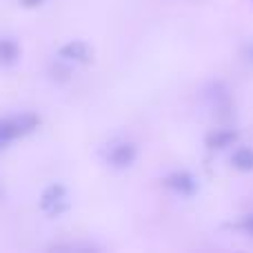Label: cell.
Wrapping results in <instances>:
<instances>
[{
	"instance_id": "obj_1",
	"label": "cell",
	"mask_w": 253,
	"mask_h": 253,
	"mask_svg": "<svg viewBox=\"0 0 253 253\" xmlns=\"http://www.w3.org/2000/svg\"><path fill=\"white\" fill-rule=\"evenodd\" d=\"M40 118L36 114H20L16 118H4L0 120V144H7L16 138L31 133L34 129H38Z\"/></svg>"
},
{
	"instance_id": "obj_2",
	"label": "cell",
	"mask_w": 253,
	"mask_h": 253,
	"mask_svg": "<svg viewBox=\"0 0 253 253\" xmlns=\"http://www.w3.org/2000/svg\"><path fill=\"white\" fill-rule=\"evenodd\" d=\"M65 196H67V189L62 184H51L42 191V198H40V207L49 213H60V211L67 209L65 205Z\"/></svg>"
},
{
	"instance_id": "obj_3",
	"label": "cell",
	"mask_w": 253,
	"mask_h": 253,
	"mask_svg": "<svg viewBox=\"0 0 253 253\" xmlns=\"http://www.w3.org/2000/svg\"><path fill=\"white\" fill-rule=\"evenodd\" d=\"M135 156H138V149H135L131 142H123V144H116V147L111 149L107 160H109L116 169H125V167L133 165Z\"/></svg>"
},
{
	"instance_id": "obj_4",
	"label": "cell",
	"mask_w": 253,
	"mask_h": 253,
	"mask_svg": "<svg viewBox=\"0 0 253 253\" xmlns=\"http://www.w3.org/2000/svg\"><path fill=\"white\" fill-rule=\"evenodd\" d=\"M58 53H60V58L74 60V62H89L91 60V49H89V44H84L83 40H71V42L62 44Z\"/></svg>"
},
{
	"instance_id": "obj_5",
	"label": "cell",
	"mask_w": 253,
	"mask_h": 253,
	"mask_svg": "<svg viewBox=\"0 0 253 253\" xmlns=\"http://www.w3.org/2000/svg\"><path fill=\"white\" fill-rule=\"evenodd\" d=\"M167 184H169L173 191L182 193V196H191L198 189L196 178H193L189 171H175V173H171L169 178H167Z\"/></svg>"
},
{
	"instance_id": "obj_6",
	"label": "cell",
	"mask_w": 253,
	"mask_h": 253,
	"mask_svg": "<svg viewBox=\"0 0 253 253\" xmlns=\"http://www.w3.org/2000/svg\"><path fill=\"white\" fill-rule=\"evenodd\" d=\"M238 140V133L233 129H218L207 135V147L209 149H227Z\"/></svg>"
},
{
	"instance_id": "obj_7",
	"label": "cell",
	"mask_w": 253,
	"mask_h": 253,
	"mask_svg": "<svg viewBox=\"0 0 253 253\" xmlns=\"http://www.w3.org/2000/svg\"><path fill=\"white\" fill-rule=\"evenodd\" d=\"M18 58H20V47H18L16 40H9V38L0 40V62L2 65H13Z\"/></svg>"
},
{
	"instance_id": "obj_8",
	"label": "cell",
	"mask_w": 253,
	"mask_h": 253,
	"mask_svg": "<svg viewBox=\"0 0 253 253\" xmlns=\"http://www.w3.org/2000/svg\"><path fill=\"white\" fill-rule=\"evenodd\" d=\"M231 165L240 171H253V149L249 147L236 149L231 156Z\"/></svg>"
},
{
	"instance_id": "obj_9",
	"label": "cell",
	"mask_w": 253,
	"mask_h": 253,
	"mask_svg": "<svg viewBox=\"0 0 253 253\" xmlns=\"http://www.w3.org/2000/svg\"><path fill=\"white\" fill-rule=\"evenodd\" d=\"M22 7L31 9V7H40V4H44V0H20Z\"/></svg>"
},
{
	"instance_id": "obj_10",
	"label": "cell",
	"mask_w": 253,
	"mask_h": 253,
	"mask_svg": "<svg viewBox=\"0 0 253 253\" xmlns=\"http://www.w3.org/2000/svg\"><path fill=\"white\" fill-rule=\"evenodd\" d=\"M247 229H249V231H253V215L249 220H247Z\"/></svg>"
}]
</instances>
